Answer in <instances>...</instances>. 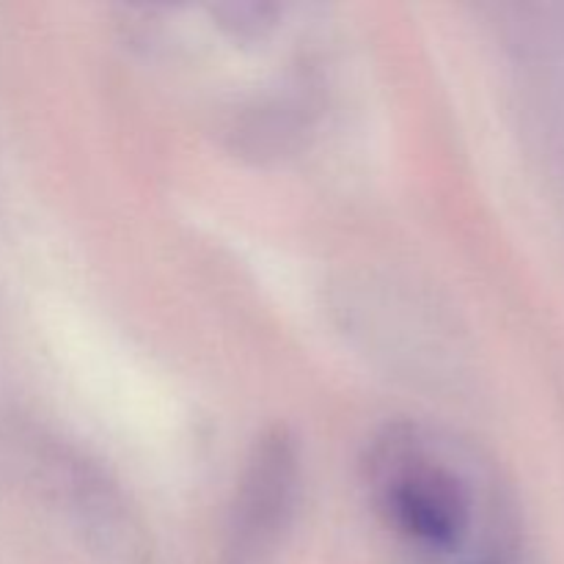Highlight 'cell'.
I'll list each match as a JSON object with an SVG mask.
<instances>
[{
    "mask_svg": "<svg viewBox=\"0 0 564 564\" xmlns=\"http://www.w3.org/2000/svg\"><path fill=\"white\" fill-rule=\"evenodd\" d=\"M369 482L391 527L413 543L449 551L468 532V485L444 452L416 430H391L375 444Z\"/></svg>",
    "mask_w": 564,
    "mask_h": 564,
    "instance_id": "6da1fadb",
    "label": "cell"
}]
</instances>
